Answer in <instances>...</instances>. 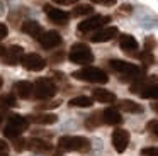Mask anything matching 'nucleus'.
<instances>
[{
	"label": "nucleus",
	"instance_id": "a878e982",
	"mask_svg": "<svg viewBox=\"0 0 158 156\" xmlns=\"http://www.w3.org/2000/svg\"><path fill=\"white\" fill-rule=\"evenodd\" d=\"M0 104L4 105V107H15L17 105V100H15V97L12 93H5L0 97Z\"/></svg>",
	"mask_w": 158,
	"mask_h": 156
},
{
	"label": "nucleus",
	"instance_id": "a211bd4d",
	"mask_svg": "<svg viewBox=\"0 0 158 156\" xmlns=\"http://www.w3.org/2000/svg\"><path fill=\"white\" fill-rule=\"evenodd\" d=\"M119 47L126 53H136L138 49V41L131 34H121L119 36Z\"/></svg>",
	"mask_w": 158,
	"mask_h": 156
},
{
	"label": "nucleus",
	"instance_id": "7c9ffc66",
	"mask_svg": "<svg viewBox=\"0 0 158 156\" xmlns=\"http://www.w3.org/2000/svg\"><path fill=\"white\" fill-rule=\"evenodd\" d=\"M61 104V100H55V102H48V104H39L38 109H55Z\"/></svg>",
	"mask_w": 158,
	"mask_h": 156
},
{
	"label": "nucleus",
	"instance_id": "6e6552de",
	"mask_svg": "<svg viewBox=\"0 0 158 156\" xmlns=\"http://www.w3.org/2000/svg\"><path fill=\"white\" fill-rule=\"evenodd\" d=\"M22 66L29 71H41L46 68V60L38 53H27V54H22V60H21Z\"/></svg>",
	"mask_w": 158,
	"mask_h": 156
},
{
	"label": "nucleus",
	"instance_id": "dca6fc26",
	"mask_svg": "<svg viewBox=\"0 0 158 156\" xmlns=\"http://www.w3.org/2000/svg\"><path fill=\"white\" fill-rule=\"evenodd\" d=\"M102 122L109 125H119L123 124V115L116 107H109L102 112Z\"/></svg>",
	"mask_w": 158,
	"mask_h": 156
},
{
	"label": "nucleus",
	"instance_id": "2f4dec72",
	"mask_svg": "<svg viewBox=\"0 0 158 156\" xmlns=\"http://www.w3.org/2000/svg\"><path fill=\"white\" fill-rule=\"evenodd\" d=\"M14 148L17 149V151H22V149H26V141L24 139H14Z\"/></svg>",
	"mask_w": 158,
	"mask_h": 156
},
{
	"label": "nucleus",
	"instance_id": "0eeeda50",
	"mask_svg": "<svg viewBox=\"0 0 158 156\" xmlns=\"http://www.w3.org/2000/svg\"><path fill=\"white\" fill-rule=\"evenodd\" d=\"M110 22V17L109 15H92L89 19L82 20L78 24V32L80 34H87V32H94V31H99L100 27H104L106 24Z\"/></svg>",
	"mask_w": 158,
	"mask_h": 156
},
{
	"label": "nucleus",
	"instance_id": "5701e85b",
	"mask_svg": "<svg viewBox=\"0 0 158 156\" xmlns=\"http://www.w3.org/2000/svg\"><path fill=\"white\" fill-rule=\"evenodd\" d=\"M70 107H92L94 105V98L85 97V95H80V97H75L68 102Z\"/></svg>",
	"mask_w": 158,
	"mask_h": 156
},
{
	"label": "nucleus",
	"instance_id": "f03ea898",
	"mask_svg": "<svg viewBox=\"0 0 158 156\" xmlns=\"http://www.w3.org/2000/svg\"><path fill=\"white\" fill-rule=\"evenodd\" d=\"M58 148L61 151H78V153H87L90 151L92 144L87 138L82 136H61L58 139Z\"/></svg>",
	"mask_w": 158,
	"mask_h": 156
},
{
	"label": "nucleus",
	"instance_id": "aec40b11",
	"mask_svg": "<svg viewBox=\"0 0 158 156\" xmlns=\"http://www.w3.org/2000/svg\"><path fill=\"white\" fill-rule=\"evenodd\" d=\"M29 122H36V124H41V125H49V124H55L58 121V115L56 114H31L29 115Z\"/></svg>",
	"mask_w": 158,
	"mask_h": 156
},
{
	"label": "nucleus",
	"instance_id": "9b49d317",
	"mask_svg": "<svg viewBox=\"0 0 158 156\" xmlns=\"http://www.w3.org/2000/svg\"><path fill=\"white\" fill-rule=\"evenodd\" d=\"M39 44H41L44 49H53V47L60 46L61 44V36H60L56 31H46V32H43L41 36H39Z\"/></svg>",
	"mask_w": 158,
	"mask_h": 156
},
{
	"label": "nucleus",
	"instance_id": "473e14b6",
	"mask_svg": "<svg viewBox=\"0 0 158 156\" xmlns=\"http://www.w3.org/2000/svg\"><path fill=\"white\" fill-rule=\"evenodd\" d=\"M63 58H65V53H63V51H60V53H56L55 56H51V63H61Z\"/></svg>",
	"mask_w": 158,
	"mask_h": 156
},
{
	"label": "nucleus",
	"instance_id": "6ab92c4d",
	"mask_svg": "<svg viewBox=\"0 0 158 156\" xmlns=\"http://www.w3.org/2000/svg\"><path fill=\"white\" fill-rule=\"evenodd\" d=\"M92 98L100 102V104H112V102H116V95L112 92L106 90V88H94Z\"/></svg>",
	"mask_w": 158,
	"mask_h": 156
},
{
	"label": "nucleus",
	"instance_id": "a19ab883",
	"mask_svg": "<svg viewBox=\"0 0 158 156\" xmlns=\"http://www.w3.org/2000/svg\"><path fill=\"white\" fill-rule=\"evenodd\" d=\"M0 124H2V115H0Z\"/></svg>",
	"mask_w": 158,
	"mask_h": 156
},
{
	"label": "nucleus",
	"instance_id": "f257e3e1",
	"mask_svg": "<svg viewBox=\"0 0 158 156\" xmlns=\"http://www.w3.org/2000/svg\"><path fill=\"white\" fill-rule=\"evenodd\" d=\"M109 68L117 73V76L123 80H138L144 75V70L138 64H133L129 61H123V60H110L109 61Z\"/></svg>",
	"mask_w": 158,
	"mask_h": 156
},
{
	"label": "nucleus",
	"instance_id": "f3484780",
	"mask_svg": "<svg viewBox=\"0 0 158 156\" xmlns=\"http://www.w3.org/2000/svg\"><path fill=\"white\" fill-rule=\"evenodd\" d=\"M14 92H15V95L21 97V98H31L32 92H34V85H32L31 81L21 80L14 85Z\"/></svg>",
	"mask_w": 158,
	"mask_h": 156
},
{
	"label": "nucleus",
	"instance_id": "7ed1b4c3",
	"mask_svg": "<svg viewBox=\"0 0 158 156\" xmlns=\"http://www.w3.org/2000/svg\"><path fill=\"white\" fill-rule=\"evenodd\" d=\"M72 76L82 81H89V83H107L109 81V75L95 66H87L82 68V70H77L72 73Z\"/></svg>",
	"mask_w": 158,
	"mask_h": 156
},
{
	"label": "nucleus",
	"instance_id": "e433bc0d",
	"mask_svg": "<svg viewBox=\"0 0 158 156\" xmlns=\"http://www.w3.org/2000/svg\"><path fill=\"white\" fill-rule=\"evenodd\" d=\"M55 3H60V5H72V3H75L77 0H53Z\"/></svg>",
	"mask_w": 158,
	"mask_h": 156
},
{
	"label": "nucleus",
	"instance_id": "cd10ccee",
	"mask_svg": "<svg viewBox=\"0 0 158 156\" xmlns=\"http://www.w3.org/2000/svg\"><path fill=\"white\" fill-rule=\"evenodd\" d=\"M143 156H158V146H150V148H143L141 149Z\"/></svg>",
	"mask_w": 158,
	"mask_h": 156
},
{
	"label": "nucleus",
	"instance_id": "c9c22d12",
	"mask_svg": "<svg viewBox=\"0 0 158 156\" xmlns=\"http://www.w3.org/2000/svg\"><path fill=\"white\" fill-rule=\"evenodd\" d=\"M7 34H9V29H7V26L0 22V39H4V37H7Z\"/></svg>",
	"mask_w": 158,
	"mask_h": 156
},
{
	"label": "nucleus",
	"instance_id": "412c9836",
	"mask_svg": "<svg viewBox=\"0 0 158 156\" xmlns=\"http://www.w3.org/2000/svg\"><path fill=\"white\" fill-rule=\"evenodd\" d=\"M119 109L124 112H129V114H143V110H144L143 105L134 102V100H121Z\"/></svg>",
	"mask_w": 158,
	"mask_h": 156
},
{
	"label": "nucleus",
	"instance_id": "79ce46f5",
	"mask_svg": "<svg viewBox=\"0 0 158 156\" xmlns=\"http://www.w3.org/2000/svg\"><path fill=\"white\" fill-rule=\"evenodd\" d=\"M53 156H61V154H53Z\"/></svg>",
	"mask_w": 158,
	"mask_h": 156
},
{
	"label": "nucleus",
	"instance_id": "9d476101",
	"mask_svg": "<svg viewBox=\"0 0 158 156\" xmlns=\"http://www.w3.org/2000/svg\"><path fill=\"white\" fill-rule=\"evenodd\" d=\"M112 146L117 153H124L126 148L129 146V132L126 129L117 127L116 131L112 132Z\"/></svg>",
	"mask_w": 158,
	"mask_h": 156
},
{
	"label": "nucleus",
	"instance_id": "423d86ee",
	"mask_svg": "<svg viewBox=\"0 0 158 156\" xmlns=\"http://www.w3.org/2000/svg\"><path fill=\"white\" fill-rule=\"evenodd\" d=\"M56 92H58V88H56V83L53 80H49V78H38L36 83H34V92H32V95H34L38 100H46V98L55 97Z\"/></svg>",
	"mask_w": 158,
	"mask_h": 156
},
{
	"label": "nucleus",
	"instance_id": "ddd939ff",
	"mask_svg": "<svg viewBox=\"0 0 158 156\" xmlns=\"http://www.w3.org/2000/svg\"><path fill=\"white\" fill-rule=\"evenodd\" d=\"M117 27H100L97 32L92 34V37H90V41H94V43H107V41L114 39V37L117 36Z\"/></svg>",
	"mask_w": 158,
	"mask_h": 156
},
{
	"label": "nucleus",
	"instance_id": "f8f14e48",
	"mask_svg": "<svg viewBox=\"0 0 158 156\" xmlns=\"http://www.w3.org/2000/svg\"><path fill=\"white\" fill-rule=\"evenodd\" d=\"M22 54H24V49L21 46H10L9 49H5V54L2 56V61H4V64L15 66V64L21 63Z\"/></svg>",
	"mask_w": 158,
	"mask_h": 156
},
{
	"label": "nucleus",
	"instance_id": "bb28decb",
	"mask_svg": "<svg viewBox=\"0 0 158 156\" xmlns=\"http://www.w3.org/2000/svg\"><path fill=\"white\" fill-rule=\"evenodd\" d=\"M138 58H139L141 61H143L144 64H153L155 63V56L151 54V51H143V53L136 54Z\"/></svg>",
	"mask_w": 158,
	"mask_h": 156
},
{
	"label": "nucleus",
	"instance_id": "4c0bfd02",
	"mask_svg": "<svg viewBox=\"0 0 158 156\" xmlns=\"http://www.w3.org/2000/svg\"><path fill=\"white\" fill-rule=\"evenodd\" d=\"M5 49H7V47H5V46H2V44H0V58H2V56H4V54H5Z\"/></svg>",
	"mask_w": 158,
	"mask_h": 156
},
{
	"label": "nucleus",
	"instance_id": "b1692460",
	"mask_svg": "<svg viewBox=\"0 0 158 156\" xmlns=\"http://www.w3.org/2000/svg\"><path fill=\"white\" fill-rule=\"evenodd\" d=\"M139 97L143 98H153V100H158V83L156 85H148L146 88H143V90L139 92Z\"/></svg>",
	"mask_w": 158,
	"mask_h": 156
},
{
	"label": "nucleus",
	"instance_id": "20e7f679",
	"mask_svg": "<svg viewBox=\"0 0 158 156\" xmlns=\"http://www.w3.org/2000/svg\"><path fill=\"white\" fill-rule=\"evenodd\" d=\"M27 127H29V119L22 117V115H19V114H14V115L9 117L7 125L4 127V136L14 141V139H17Z\"/></svg>",
	"mask_w": 158,
	"mask_h": 156
},
{
	"label": "nucleus",
	"instance_id": "4be33fe9",
	"mask_svg": "<svg viewBox=\"0 0 158 156\" xmlns=\"http://www.w3.org/2000/svg\"><path fill=\"white\" fill-rule=\"evenodd\" d=\"M94 14V7L89 5V3H80V5H75L72 10L73 17H83V15H92Z\"/></svg>",
	"mask_w": 158,
	"mask_h": 156
},
{
	"label": "nucleus",
	"instance_id": "4468645a",
	"mask_svg": "<svg viewBox=\"0 0 158 156\" xmlns=\"http://www.w3.org/2000/svg\"><path fill=\"white\" fill-rule=\"evenodd\" d=\"M26 149H31V151H34V153H49V151H53V146L41 138L39 139L31 138V139L26 141Z\"/></svg>",
	"mask_w": 158,
	"mask_h": 156
},
{
	"label": "nucleus",
	"instance_id": "c756f323",
	"mask_svg": "<svg viewBox=\"0 0 158 156\" xmlns=\"http://www.w3.org/2000/svg\"><path fill=\"white\" fill-rule=\"evenodd\" d=\"M156 46V41H155V37H146V41H144V51H153V47Z\"/></svg>",
	"mask_w": 158,
	"mask_h": 156
},
{
	"label": "nucleus",
	"instance_id": "72a5a7b5",
	"mask_svg": "<svg viewBox=\"0 0 158 156\" xmlns=\"http://www.w3.org/2000/svg\"><path fill=\"white\" fill-rule=\"evenodd\" d=\"M7 151H9V144L0 139V156H5V154H7Z\"/></svg>",
	"mask_w": 158,
	"mask_h": 156
},
{
	"label": "nucleus",
	"instance_id": "ea45409f",
	"mask_svg": "<svg viewBox=\"0 0 158 156\" xmlns=\"http://www.w3.org/2000/svg\"><path fill=\"white\" fill-rule=\"evenodd\" d=\"M2 85H4V80H2V76H0V88H2Z\"/></svg>",
	"mask_w": 158,
	"mask_h": 156
},
{
	"label": "nucleus",
	"instance_id": "58836bf2",
	"mask_svg": "<svg viewBox=\"0 0 158 156\" xmlns=\"http://www.w3.org/2000/svg\"><path fill=\"white\" fill-rule=\"evenodd\" d=\"M151 109H153V110H155V112H158V102H155V104H153V105H151Z\"/></svg>",
	"mask_w": 158,
	"mask_h": 156
},
{
	"label": "nucleus",
	"instance_id": "1a4fd4ad",
	"mask_svg": "<svg viewBox=\"0 0 158 156\" xmlns=\"http://www.w3.org/2000/svg\"><path fill=\"white\" fill-rule=\"evenodd\" d=\"M44 12H46V17H48L53 24H58V26H65L70 20L68 12H65V10H61V9H56V7H53V5H44Z\"/></svg>",
	"mask_w": 158,
	"mask_h": 156
},
{
	"label": "nucleus",
	"instance_id": "f704fd0d",
	"mask_svg": "<svg viewBox=\"0 0 158 156\" xmlns=\"http://www.w3.org/2000/svg\"><path fill=\"white\" fill-rule=\"evenodd\" d=\"M94 3H100V5H106V7H110L117 2V0H92Z\"/></svg>",
	"mask_w": 158,
	"mask_h": 156
},
{
	"label": "nucleus",
	"instance_id": "393cba45",
	"mask_svg": "<svg viewBox=\"0 0 158 156\" xmlns=\"http://www.w3.org/2000/svg\"><path fill=\"white\" fill-rule=\"evenodd\" d=\"M102 124V112H95V114H92L90 117H87V121H85V127L87 129H90V131H94L95 127H99V125Z\"/></svg>",
	"mask_w": 158,
	"mask_h": 156
},
{
	"label": "nucleus",
	"instance_id": "2eb2a0df",
	"mask_svg": "<svg viewBox=\"0 0 158 156\" xmlns=\"http://www.w3.org/2000/svg\"><path fill=\"white\" fill-rule=\"evenodd\" d=\"M21 31L24 34H27V36L34 37V39H39V36H41L44 31H43V26L39 22H36V20H24L21 26Z\"/></svg>",
	"mask_w": 158,
	"mask_h": 156
},
{
	"label": "nucleus",
	"instance_id": "c85d7f7f",
	"mask_svg": "<svg viewBox=\"0 0 158 156\" xmlns=\"http://www.w3.org/2000/svg\"><path fill=\"white\" fill-rule=\"evenodd\" d=\"M146 129H148L150 132H153L155 136H158V119L148 122V124H146Z\"/></svg>",
	"mask_w": 158,
	"mask_h": 156
},
{
	"label": "nucleus",
	"instance_id": "39448f33",
	"mask_svg": "<svg viewBox=\"0 0 158 156\" xmlns=\"http://www.w3.org/2000/svg\"><path fill=\"white\" fill-rule=\"evenodd\" d=\"M68 60L75 64H90L94 61V53L87 44L77 43V44H73L72 49H70Z\"/></svg>",
	"mask_w": 158,
	"mask_h": 156
}]
</instances>
